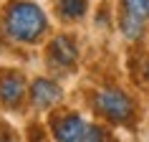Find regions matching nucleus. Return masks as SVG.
<instances>
[{
  "label": "nucleus",
  "mask_w": 149,
  "mask_h": 142,
  "mask_svg": "<svg viewBox=\"0 0 149 142\" xmlns=\"http://www.w3.org/2000/svg\"><path fill=\"white\" fill-rule=\"evenodd\" d=\"M0 142H10V137H8L5 132H0Z\"/></svg>",
  "instance_id": "nucleus-11"
},
{
  "label": "nucleus",
  "mask_w": 149,
  "mask_h": 142,
  "mask_svg": "<svg viewBox=\"0 0 149 142\" xmlns=\"http://www.w3.org/2000/svg\"><path fill=\"white\" fill-rule=\"evenodd\" d=\"M3 31L8 33L13 41H18V43H36V41H40L46 36L48 18L36 3L15 0V3H10V8L5 10Z\"/></svg>",
  "instance_id": "nucleus-1"
},
{
  "label": "nucleus",
  "mask_w": 149,
  "mask_h": 142,
  "mask_svg": "<svg viewBox=\"0 0 149 142\" xmlns=\"http://www.w3.org/2000/svg\"><path fill=\"white\" fill-rule=\"evenodd\" d=\"M61 86L51 79H36L31 86V102L33 107H38V109H48V107H53L56 102H61Z\"/></svg>",
  "instance_id": "nucleus-6"
},
{
  "label": "nucleus",
  "mask_w": 149,
  "mask_h": 142,
  "mask_svg": "<svg viewBox=\"0 0 149 142\" xmlns=\"http://www.w3.org/2000/svg\"><path fill=\"white\" fill-rule=\"evenodd\" d=\"M53 137L58 142H81L86 134L88 124L79 114H63V117H53Z\"/></svg>",
  "instance_id": "nucleus-4"
},
{
  "label": "nucleus",
  "mask_w": 149,
  "mask_h": 142,
  "mask_svg": "<svg viewBox=\"0 0 149 142\" xmlns=\"http://www.w3.org/2000/svg\"><path fill=\"white\" fill-rule=\"evenodd\" d=\"M121 13L147 23L149 20V0H121Z\"/></svg>",
  "instance_id": "nucleus-8"
},
{
  "label": "nucleus",
  "mask_w": 149,
  "mask_h": 142,
  "mask_svg": "<svg viewBox=\"0 0 149 142\" xmlns=\"http://www.w3.org/2000/svg\"><path fill=\"white\" fill-rule=\"evenodd\" d=\"M94 107L101 117H106L114 124H129L134 119L132 96L119 91V89H104V91H99L94 96Z\"/></svg>",
  "instance_id": "nucleus-2"
},
{
  "label": "nucleus",
  "mask_w": 149,
  "mask_h": 142,
  "mask_svg": "<svg viewBox=\"0 0 149 142\" xmlns=\"http://www.w3.org/2000/svg\"><path fill=\"white\" fill-rule=\"evenodd\" d=\"M81 142H109L106 140V134H104V129H99V127H88L86 134H84V140Z\"/></svg>",
  "instance_id": "nucleus-10"
},
{
  "label": "nucleus",
  "mask_w": 149,
  "mask_h": 142,
  "mask_svg": "<svg viewBox=\"0 0 149 142\" xmlns=\"http://www.w3.org/2000/svg\"><path fill=\"white\" fill-rule=\"evenodd\" d=\"M88 0H56V13L63 18V20H81L86 15Z\"/></svg>",
  "instance_id": "nucleus-7"
},
{
  "label": "nucleus",
  "mask_w": 149,
  "mask_h": 142,
  "mask_svg": "<svg viewBox=\"0 0 149 142\" xmlns=\"http://www.w3.org/2000/svg\"><path fill=\"white\" fill-rule=\"evenodd\" d=\"M25 96V79L13 69L0 71V104L3 107H18Z\"/></svg>",
  "instance_id": "nucleus-3"
},
{
  "label": "nucleus",
  "mask_w": 149,
  "mask_h": 142,
  "mask_svg": "<svg viewBox=\"0 0 149 142\" xmlns=\"http://www.w3.org/2000/svg\"><path fill=\"white\" fill-rule=\"evenodd\" d=\"M119 28L124 33L126 38H141V33H144V20H136V18L126 15V13H119Z\"/></svg>",
  "instance_id": "nucleus-9"
},
{
  "label": "nucleus",
  "mask_w": 149,
  "mask_h": 142,
  "mask_svg": "<svg viewBox=\"0 0 149 142\" xmlns=\"http://www.w3.org/2000/svg\"><path fill=\"white\" fill-rule=\"evenodd\" d=\"M79 58V48L73 43L71 36H56L48 46V61L51 66H58V69H71Z\"/></svg>",
  "instance_id": "nucleus-5"
}]
</instances>
